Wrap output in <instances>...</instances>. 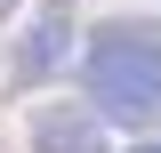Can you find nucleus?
Returning <instances> with one entry per match:
<instances>
[{
    "label": "nucleus",
    "instance_id": "nucleus-1",
    "mask_svg": "<svg viewBox=\"0 0 161 153\" xmlns=\"http://www.w3.org/2000/svg\"><path fill=\"white\" fill-rule=\"evenodd\" d=\"M80 73H89V97H97L105 121H121V129H153L161 121V32L153 24H137V16L97 24Z\"/></svg>",
    "mask_w": 161,
    "mask_h": 153
},
{
    "label": "nucleus",
    "instance_id": "nucleus-2",
    "mask_svg": "<svg viewBox=\"0 0 161 153\" xmlns=\"http://www.w3.org/2000/svg\"><path fill=\"white\" fill-rule=\"evenodd\" d=\"M32 153H105L97 113H32Z\"/></svg>",
    "mask_w": 161,
    "mask_h": 153
},
{
    "label": "nucleus",
    "instance_id": "nucleus-3",
    "mask_svg": "<svg viewBox=\"0 0 161 153\" xmlns=\"http://www.w3.org/2000/svg\"><path fill=\"white\" fill-rule=\"evenodd\" d=\"M57 57H64V24H40V32H24L16 73H24V81H48V73H57Z\"/></svg>",
    "mask_w": 161,
    "mask_h": 153
},
{
    "label": "nucleus",
    "instance_id": "nucleus-4",
    "mask_svg": "<svg viewBox=\"0 0 161 153\" xmlns=\"http://www.w3.org/2000/svg\"><path fill=\"white\" fill-rule=\"evenodd\" d=\"M137 153H161V137H153V145H137Z\"/></svg>",
    "mask_w": 161,
    "mask_h": 153
},
{
    "label": "nucleus",
    "instance_id": "nucleus-5",
    "mask_svg": "<svg viewBox=\"0 0 161 153\" xmlns=\"http://www.w3.org/2000/svg\"><path fill=\"white\" fill-rule=\"evenodd\" d=\"M8 8H16V0H0V16H8Z\"/></svg>",
    "mask_w": 161,
    "mask_h": 153
}]
</instances>
